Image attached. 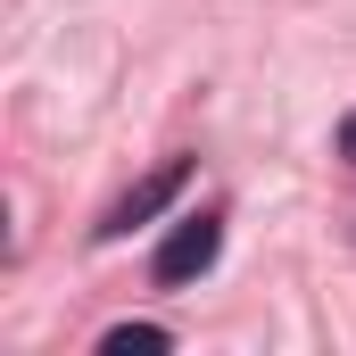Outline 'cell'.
<instances>
[{
  "label": "cell",
  "instance_id": "cell-1",
  "mask_svg": "<svg viewBox=\"0 0 356 356\" xmlns=\"http://www.w3.org/2000/svg\"><path fill=\"white\" fill-rule=\"evenodd\" d=\"M224 257V216L216 207H199V216H182L175 232L158 241V257H149V273H158V290H191L199 273Z\"/></svg>",
  "mask_w": 356,
  "mask_h": 356
},
{
  "label": "cell",
  "instance_id": "cell-2",
  "mask_svg": "<svg viewBox=\"0 0 356 356\" xmlns=\"http://www.w3.org/2000/svg\"><path fill=\"white\" fill-rule=\"evenodd\" d=\"M182 182H191V158H166L149 182H133V191H124V199H116V207H108L91 232H99V241H124L133 224H149L158 207H175V199H182Z\"/></svg>",
  "mask_w": 356,
  "mask_h": 356
},
{
  "label": "cell",
  "instance_id": "cell-3",
  "mask_svg": "<svg viewBox=\"0 0 356 356\" xmlns=\"http://www.w3.org/2000/svg\"><path fill=\"white\" fill-rule=\"evenodd\" d=\"M158 356V348H175V332L166 323H116V332H99V356Z\"/></svg>",
  "mask_w": 356,
  "mask_h": 356
},
{
  "label": "cell",
  "instance_id": "cell-4",
  "mask_svg": "<svg viewBox=\"0 0 356 356\" xmlns=\"http://www.w3.org/2000/svg\"><path fill=\"white\" fill-rule=\"evenodd\" d=\"M340 158H348V166H356V108H348V116H340Z\"/></svg>",
  "mask_w": 356,
  "mask_h": 356
}]
</instances>
